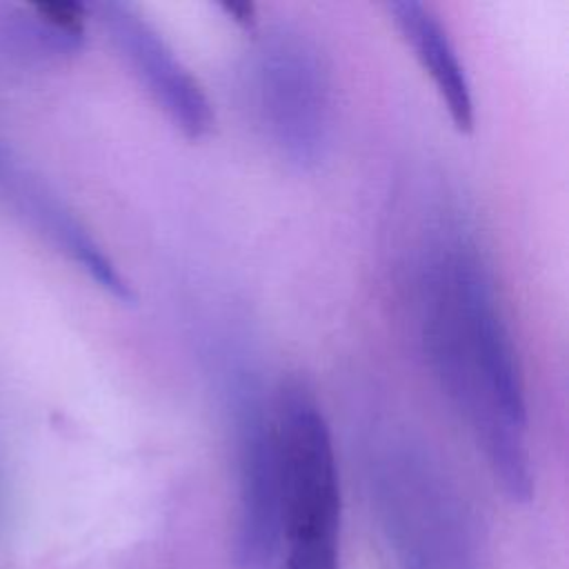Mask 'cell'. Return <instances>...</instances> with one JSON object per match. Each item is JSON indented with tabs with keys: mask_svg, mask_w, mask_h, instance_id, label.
Instances as JSON below:
<instances>
[{
	"mask_svg": "<svg viewBox=\"0 0 569 569\" xmlns=\"http://www.w3.org/2000/svg\"><path fill=\"white\" fill-rule=\"evenodd\" d=\"M367 482L393 569H485L480 520L422 445L387 440L369 458Z\"/></svg>",
	"mask_w": 569,
	"mask_h": 569,
	"instance_id": "7a4b0ae2",
	"label": "cell"
},
{
	"mask_svg": "<svg viewBox=\"0 0 569 569\" xmlns=\"http://www.w3.org/2000/svg\"><path fill=\"white\" fill-rule=\"evenodd\" d=\"M389 13L402 40L413 49L418 62L429 73L451 122L458 131L469 133L476 122L471 84L445 24L429 4L416 0L391 2Z\"/></svg>",
	"mask_w": 569,
	"mask_h": 569,
	"instance_id": "52a82bcc",
	"label": "cell"
},
{
	"mask_svg": "<svg viewBox=\"0 0 569 569\" xmlns=\"http://www.w3.org/2000/svg\"><path fill=\"white\" fill-rule=\"evenodd\" d=\"M16 191L29 216L87 276H91L98 287H102L120 302L136 300L131 284L118 271L113 260L53 193H49L40 182H33L31 178H20Z\"/></svg>",
	"mask_w": 569,
	"mask_h": 569,
	"instance_id": "ba28073f",
	"label": "cell"
},
{
	"mask_svg": "<svg viewBox=\"0 0 569 569\" xmlns=\"http://www.w3.org/2000/svg\"><path fill=\"white\" fill-rule=\"evenodd\" d=\"M269 416L284 569H340V485L322 407L305 380L287 378L276 389Z\"/></svg>",
	"mask_w": 569,
	"mask_h": 569,
	"instance_id": "3957f363",
	"label": "cell"
},
{
	"mask_svg": "<svg viewBox=\"0 0 569 569\" xmlns=\"http://www.w3.org/2000/svg\"><path fill=\"white\" fill-rule=\"evenodd\" d=\"M98 16L131 73L169 120L187 138H204L213 127L211 102L158 29L127 2H100Z\"/></svg>",
	"mask_w": 569,
	"mask_h": 569,
	"instance_id": "8992f818",
	"label": "cell"
},
{
	"mask_svg": "<svg viewBox=\"0 0 569 569\" xmlns=\"http://www.w3.org/2000/svg\"><path fill=\"white\" fill-rule=\"evenodd\" d=\"M236 533L240 569H271L280 551V482L271 416L244 393L236 418Z\"/></svg>",
	"mask_w": 569,
	"mask_h": 569,
	"instance_id": "5b68a950",
	"label": "cell"
},
{
	"mask_svg": "<svg viewBox=\"0 0 569 569\" xmlns=\"http://www.w3.org/2000/svg\"><path fill=\"white\" fill-rule=\"evenodd\" d=\"M224 11H229L233 16V20L242 22V24H249L251 22V16H253V7L251 4H222Z\"/></svg>",
	"mask_w": 569,
	"mask_h": 569,
	"instance_id": "9c48e42d",
	"label": "cell"
},
{
	"mask_svg": "<svg viewBox=\"0 0 569 569\" xmlns=\"http://www.w3.org/2000/svg\"><path fill=\"white\" fill-rule=\"evenodd\" d=\"M251 93L258 118L296 167H316L331 129V84L318 47L293 29L269 31L253 51Z\"/></svg>",
	"mask_w": 569,
	"mask_h": 569,
	"instance_id": "277c9868",
	"label": "cell"
},
{
	"mask_svg": "<svg viewBox=\"0 0 569 569\" xmlns=\"http://www.w3.org/2000/svg\"><path fill=\"white\" fill-rule=\"evenodd\" d=\"M420 331L431 371L493 478L509 500L527 502L533 476L522 371L491 271L471 240L451 238L425 260Z\"/></svg>",
	"mask_w": 569,
	"mask_h": 569,
	"instance_id": "6da1fadb",
	"label": "cell"
}]
</instances>
